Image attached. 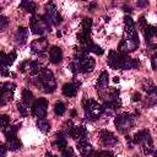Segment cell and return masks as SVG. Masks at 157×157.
I'll return each mask as SVG.
<instances>
[{"mask_svg":"<svg viewBox=\"0 0 157 157\" xmlns=\"http://www.w3.org/2000/svg\"><path fill=\"white\" fill-rule=\"evenodd\" d=\"M132 101H134V102L141 101V94H140V93H134V94H132Z\"/></svg>","mask_w":157,"mask_h":157,"instance_id":"60d3db41","label":"cell"},{"mask_svg":"<svg viewBox=\"0 0 157 157\" xmlns=\"http://www.w3.org/2000/svg\"><path fill=\"white\" fill-rule=\"evenodd\" d=\"M36 85L40 86L42 90L45 92V93H53L55 90H56V82H55V78H54V75L53 72L44 67L42 69L40 74L38 75V77H36Z\"/></svg>","mask_w":157,"mask_h":157,"instance_id":"7a4b0ae2","label":"cell"},{"mask_svg":"<svg viewBox=\"0 0 157 157\" xmlns=\"http://www.w3.org/2000/svg\"><path fill=\"white\" fill-rule=\"evenodd\" d=\"M15 87H16V85L13 82H4V83H1V94H0V104L1 105H5L6 103L12 101Z\"/></svg>","mask_w":157,"mask_h":157,"instance_id":"30bf717a","label":"cell"},{"mask_svg":"<svg viewBox=\"0 0 157 157\" xmlns=\"http://www.w3.org/2000/svg\"><path fill=\"white\" fill-rule=\"evenodd\" d=\"M146 25H147V23H146V21H145V17H144V16H141V17H140V20H139V26H140V27H141V29H142Z\"/></svg>","mask_w":157,"mask_h":157,"instance_id":"ab89813d","label":"cell"},{"mask_svg":"<svg viewBox=\"0 0 157 157\" xmlns=\"http://www.w3.org/2000/svg\"><path fill=\"white\" fill-rule=\"evenodd\" d=\"M153 49H155V52H156V54H157V44H153V45H151Z\"/></svg>","mask_w":157,"mask_h":157,"instance_id":"bcb514c9","label":"cell"},{"mask_svg":"<svg viewBox=\"0 0 157 157\" xmlns=\"http://www.w3.org/2000/svg\"><path fill=\"white\" fill-rule=\"evenodd\" d=\"M70 136L76 140V141H81V140H86L87 139V130L85 126L82 125H75L70 132Z\"/></svg>","mask_w":157,"mask_h":157,"instance_id":"2e32d148","label":"cell"},{"mask_svg":"<svg viewBox=\"0 0 157 157\" xmlns=\"http://www.w3.org/2000/svg\"><path fill=\"white\" fill-rule=\"evenodd\" d=\"M65 112H66V107H65V104H64L63 102H56V103L54 104V113H55L56 115L61 117V115L65 114Z\"/></svg>","mask_w":157,"mask_h":157,"instance_id":"1f68e13d","label":"cell"},{"mask_svg":"<svg viewBox=\"0 0 157 157\" xmlns=\"http://www.w3.org/2000/svg\"><path fill=\"white\" fill-rule=\"evenodd\" d=\"M136 32V26L134 20L130 16H125L124 17V34H130Z\"/></svg>","mask_w":157,"mask_h":157,"instance_id":"7402d4cb","label":"cell"},{"mask_svg":"<svg viewBox=\"0 0 157 157\" xmlns=\"http://www.w3.org/2000/svg\"><path fill=\"white\" fill-rule=\"evenodd\" d=\"M81 33L83 34H87V36H91V28H92V20L90 17H85L82 20V23H81Z\"/></svg>","mask_w":157,"mask_h":157,"instance_id":"83f0119b","label":"cell"},{"mask_svg":"<svg viewBox=\"0 0 157 157\" xmlns=\"http://www.w3.org/2000/svg\"><path fill=\"white\" fill-rule=\"evenodd\" d=\"M75 59V58H74ZM78 64V69H80V72H90L94 69V59L92 56H90L88 54L82 56V58H78V59H75Z\"/></svg>","mask_w":157,"mask_h":157,"instance_id":"8fae6325","label":"cell"},{"mask_svg":"<svg viewBox=\"0 0 157 157\" xmlns=\"http://www.w3.org/2000/svg\"><path fill=\"white\" fill-rule=\"evenodd\" d=\"M36 124H37V128H38L42 132H44V134H47V132L50 130V123H49L47 119H44V118H43V119H38Z\"/></svg>","mask_w":157,"mask_h":157,"instance_id":"4dcf8cb0","label":"cell"},{"mask_svg":"<svg viewBox=\"0 0 157 157\" xmlns=\"http://www.w3.org/2000/svg\"><path fill=\"white\" fill-rule=\"evenodd\" d=\"M0 150H1V157H5V155H6V146L5 145H1L0 146Z\"/></svg>","mask_w":157,"mask_h":157,"instance_id":"b9f144b4","label":"cell"},{"mask_svg":"<svg viewBox=\"0 0 157 157\" xmlns=\"http://www.w3.org/2000/svg\"><path fill=\"white\" fill-rule=\"evenodd\" d=\"M83 104V110H85V118L87 120H97L102 114H104V108L101 103L96 102L94 99L87 98L82 102Z\"/></svg>","mask_w":157,"mask_h":157,"instance_id":"277c9868","label":"cell"},{"mask_svg":"<svg viewBox=\"0 0 157 157\" xmlns=\"http://www.w3.org/2000/svg\"><path fill=\"white\" fill-rule=\"evenodd\" d=\"M6 144H7V148H9L10 151H17V150H20L21 146H22V144H21V141L17 139V136L6 139Z\"/></svg>","mask_w":157,"mask_h":157,"instance_id":"484cf974","label":"cell"},{"mask_svg":"<svg viewBox=\"0 0 157 157\" xmlns=\"http://www.w3.org/2000/svg\"><path fill=\"white\" fill-rule=\"evenodd\" d=\"M49 60L53 64H59L63 60V50H61V48H59L56 45H53L49 49Z\"/></svg>","mask_w":157,"mask_h":157,"instance_id":"ac0fdd59","label":"cell"},{"mask_svg":"<svg viewBox=\"0 0 157 157\" xmlns=\"http://www.w3.org/2000/svg\"><path fill=\"white\" fill-rule=\"evenodd\" d=\"M28 38V29L26 27H18L15 33V43L17 45H23Z\"/></svg>","mask_w":157,"mask_h":157,"instance_id":"e0dca14e","label":"cell"},{"mask_svg":"<svg viewBox=\"0 0 157 157\" xmlns=\"http://www.w3.org/2000/svg\"><path fill=\"white\" fill-rule=\"evenodd\" d=\"M124 11H125V12H131V9H130L129 6H128V7H126V6H124Z\"/></svg>","mask_w":157,"mask_h":157,"instance_id":"f6af8a7d","label":"cell"},{"mask_svg":"<svg viewBox=\"0 0 157 157\" xmlns=\"http://www.w3.org/2000/svg\"><path fill=\"white\" fill-rule=\"evenodd\" d=\"M54 145H55L60 151H63V150L67 146V141H66V139H65V135H64L61 131H58V132L55 134V141H54Z\"/></svg>","mask_w":157,"mask_h":157,"instance_id":"603a6c76","label":"cell"},{"mask_svg":"<svg viewBox=\"0 0 157 157\" xmlns=\"http://www.w3.org/2000/svg\"><path fill=\"white\" fill-rule=\"evenodd\" d=\"M47 157H59V156H53L52 153H49V152H48V153H47Z\"/></svg>","mask_w":157,"mask_h":157,"instance_id":"7dc6e473","label":"cell"},{"mask_svg":"<svg viewBox=\"0 0 157 157\" xmlns=\"http://www.w3.org/2000/svg\"><path fill=\"white\" fill-rule=\"evenodd\" d=\"M17 110L21 113L22 117H26L28 114V105H26L23 102H18L17 103Z\"/></svg>","mask_w":157,"mask_h":157,"instance_id":"836d02e7","label":"cell"},{"mask_svg":"<svg viewBox=\"0 0 157 157\" xmlns=\"http://www.w3.org/2000/svg\"><path fill=\"white\" fill-rule=\"evenodd\" d=\"M139 44H140V39H139L137 32H134L130 34H124V38L120 40V43L118 45V52H120L123 54H128V53L137 49Z\"/></svg>","mask_w":157,"mask_h":157,"instance_id":"8992f818","label":"cell"},{"mask_svg":"<svg viewBox=\"0 0 157 157\" xmlns=\"http://www.w3.org/2000/svg\"><path fill=\"white\" fill-rule=\"evenodd\" d=\"M48 112V101L45 98H37L32 104V114L36 118L43 119Z\"/></svg>","mask_w":157,"mask_h":157,"instance_id":"9c48e42d","label":"cell"},{"mask_svg":"<svg viewBox=\"0 0 157 157\" xmlns=\"http://www.w3.org/2000/svg\"><path fill=\"white\" fill-rule=\"evenodd\" d=\"M16 59V52H10L9 54H5L4 52L0 53V63H1V71H5L7 66L12 65V63Z\"/></svg>","mask_w":157,"mask_h":157,"instance_id":"9a60e30c","label":"cell"},{"mask_svg":"<svg viewBox=\"0 0 157 157\" xmlns=\"http://www.w3.org/2000/svg\"><path fill=\"white\" fill-rule=\"evenodd\" d=\"M76 147H77V151L78 153L82 156V157H91L92 155H94V151H93V147L92 145L86 140H81V141H76Z\"/></svg>","mask_w":157,"mask_h":157,"instance_id":"4fadbf2b","label":"cell"},{"mask_svg":"<svg viewBox=\"0 0 157 157\" xmlns=\"http://www.w3.org/2000/svg\"><path fill=\"white\" fill-rule=\"evenodd\" d=\"M78 86H80V83H72V82H66L64 86H63V94L65 96V97H69V98H71V97H75L76 96V93H77V88H78Z\"/></svg>","mask_w":157,"mask_h":157,"instance_id":"d6986e66","label":"cell"},{"mask_svg":"<svg viewBox=\"0 0 157 157\" xmlns=\"http://www.w3.org/2000/svg\"><path fill=\"white\" fill-rule=\"evenodd\" d=\"M142 32H144L146 43H148V44H151V39H152V38L157 37V27H156V26L146 25V26L142 28Z\"/></svg>","mask_w":157,"mask_h":157,"instance_id":"ffe728a7","label":"cell"},{"mask_svg":"<svg viewBox=\"0 0 157 157\" xmlns=\"http://www.w3.org/2000/svg\"><path fill=\"white\" fill-rule=\"evenodd\" d=\"M9 25V20L5 16H0V31H4Z\"/></svg>","mask_w":157,"mask_h":157,"instance_id":"74e56055","label":"cell"},{"mask_svg":"<svg viewBox=\"0 0 157 157\" xmlns=\"http://www.w3.org/2000/svg\"><path fill=\"white\" fill-rule=\"evenodd\" d=\"M108 81H109V75H108V71H102L99 77H98V81H97V85H96V88H97V92L99 91H103L108 87Z\"/></svg>","mask_w":157,"mask_h":157,"instance_id":"44dd1931","label":"cell"},{"mask_svg":"<svg viewBox=\"0 0 157 157\" xmlns=\"http://www.w3.org/2000/svg\"><path fill=\"white\" fill-rule=\"evenodd\" d=\"M40 71H42V69H40V64H39L38 60H32V61H29V64H28V70H27V72H28L29 75L37 76V75L40 74Z\"/></svg>","mask_w":157,"mask_h":157,"instance_id":"cb8c5ba5","label":"cell"},{"mask_svg":"<svg viewBox=\"0 0 157 157\" xmlns=\"http://www.w3.org/2000/svg\"><path fill=\"white\" fill-rule=\"evenodd\" d=\"M147 5H148L147 1H139L137 2V6H147Z\"/></svg>","mask_w":157,"mask_h":157,"instance_id":"7bdbcfd3","label":"cell"},{"mask_svg":"<svg viewBox=\"0 0 157 157\" xmlns=\"http://www.w3.org/2000/svg\"><path fill=\"white\" fill-rule=\"evenodd\" d=\"M74 126H75V125H74V123H72L71 120H66L65 124H64V126H63L61 132H63L65 136H70V132H71V130H72Z\"/></svg>","mask_w":157,"mask_h":157,"instance_id":"d6a6232c","label":"cell"},{"mask_svg":"<svg viewBox=\"0 0 157 157\" xmlns=\"http://www.w3.org/2000/svg\"><path fill=\"white\" fill-rule=\"evenodd\" d=\"M151 63H152V67H153V70H157V54H156V53L152 55Z\"/></svg>","mask_w":157,"mask_h":157,"instance_id":"f35d334b","label":"cell"},{"mask_svg":"<svg viewBox=\"0 0 157 157\" xmlns=\"http://www.w3.org/2000/svg\"><path fill=\"white\" fill-rule=\"evenodd\" d=\"M87 53H94V54H97V55H102L103 54V49L99 47V45H97V44H94L93 42H91V43H88L87 45H85V47H82Z\"/></svg>","mask_w":157,"mask_h":157,"instance_id":"f1b7e54d","label":"cell"},{"mask_svg":"<svg viewBox=\"0 0 157 157\" xmlns=\"http://www.w3.org/2000/svg\"><path fill=\"white\" fill-rule=\"evenodd\" d=\"M48 47H49V43H48V39L45 37H40L38 39H34L31 44L32 53H34L37 55H43L47 52Z\"/></svg>","mask_w":157,"mask_h":157,"instance_id":"7c38bea8","label":"cell"},{"mask_svg":"<svg viewBox=\"0 0 157 157\" xmlns=\"http://www.w3.org/2000/svg\"><path fill=\"white\" fill-rule=\"evenodd\" d=\"M20 126H21V124H10L6 129H4L2 130V132L5 134V136H6V139H10V137H15L16 136V134H17V131H18V129H20Z\"/></svg>","mask_w":157,"mask_h":157,"instance_id":"d4e9b609","label":"cell"},{"mask_svg":"<svg viewBox=\"0 0 157 157\" xmlns=\"http://www.w3.org/2000/svg\"><path fill=\"white\" fill-rule=\"evenodd\" d=\"M93 157H114V153H113V152H110V151L103 150V151H98V152H94Z\"/></svg>","mask_w":157,"mask_h":157,"instance_id":"e575fe53","label":"cell"},{"mask_svg":"<svg viewBox=\"0 0 157 157\" xmlns=\"http://www.w3.org/2000/svg\"><path fill=\"white\" fill-rule=\"evenodd\" d=\"M131 140H132L134 145H141L142 152L145 155H150V153L153 152V141H152L151 134L147 129L137 131Z\"/></svg>","mask_w":157,"mask_h":157,"instance_id":"3957f363","label":"cell"},{"mask_svg":"<svg viewBox=\"0 0 157 157\" xmlns=\"http://www.w3.org/2000/svg\"><path fill=\"white\" fill-rule=\"evenodd\" d=\"M107 63L114 70H117V69L131 70V69H137L140 66V61L137 59L130 58L128 54H123V53L117 52V50L109 52Z\"/></svg>","mask_w":157,"mask_h":157,"instance_id":"6da1fadb","label":"cell"},{"mask_svg":"<svg viewBox=\"0 0 157 157\" xmlns=\"http://www.w3.org/2000/svg\"><path fill=\"white\" fill-rule=\"evenodd\" d=\"M153 157H157V150L153 152Z\"/></svg>","mask_w":157,"mask_h":157,"instance_id":"c3c4849f","label":"cell"},{"mask_svg":"<svg viewBox=\"0 0 157 157\" xmlns=\"http://www.w3.org/2000/svg\"><path fill=\"white\" fill-rule=\"evenodd\" d=\"M47 21L52 26H59L61 23V15L59 13L56 6L53 2H48L45 5V13H44Z\"/></svg>","mask_w":157,"mask_h":157,"instance_id":"ba28073f","label":"cell"},{"mask_svg":"<svg viewBox=\"0 0 157 157\" xmlns=\"http://www.w3.org/2000/svg\"><path fill=\"white\" fill-rule=\"evenodd\" d=\"M20 7L27 12H31V13H36V10H37V6L33 1H22L20 4Z\"/></svg>","mask_w":157,"mask_h":157,"instance_id":"f546056e","label":"cell"},{"mask_svg":"<svg viewBox=\"0 0 157 157\" xmlns=\"http://www.w3.org/2000/svg\"><path fill=\"white\" fill-rule=\"evenodd\" d=\"M22 102L26 104V105H31V104H33V93H32V91H29V88H23L22 90Z\"/></svg>","mask_w":157,"mask_h":157,"instance_id":"4316f807","label":"cell"},{"mask_svg":"<svg viewBox=\"0 0 157 157\" xmlns=\"http://www.w3.org/2000/svg\"><path fill=\"white\" fill-rule=\"evenodd\" d=\"M99 140L104 146H113L118 144V137L109 130H101L99 131Z\"/></svg>","mask_w":157,"mask_h":157,"instance_id":"5bb4252c","label":"cell"},{"mask_svg":"<svg viewBox=\"0 0 157 157\" xmlns=\"http://www.w3.org/2000/svg\"><path fill=\"white\" fill-rule=\"evenodd\" d=\"M29 28L32 33L43 36L52 31V25L47 21L44 15H33L29 20Z\"/></svg>","mask_w":157,"mask_h":157,"instance_id":"5b68a950","label":"cell"},{"mask_svg":"<svg viewBox=\"0 0 157 157\" xmlns=\"http://www.w3.org/2000/svg\"><path fill=\"white\" fill-rule=\"evenodd\" d=\"M0 119H1V128L4 130V129H6L10 125V118L6 114H1L0 115Z\"/></svg>","mask_w":157,"mask_h":157,"instance_id":"d590c367","label":"cell"},{"mask_svg":"<svg viewBox=\"0 0 157 157\" xmlns=\"http://www.w3.org/2000/svg\"><path fill=\"white\" fill-rule=\"evenodd\" d=\"M61 155L63 157H75V153H74V150L69 146H66L63 151H61Z\"/></svg>","mask_w":157,"mask_h":157,"instance_id":"8d00e7d4","label":"cell"},{"mask_svg":"<svg viewBox=\"0 0 157 157\" xmlns=\"http://www.w3.org/2000/svg\"><path fill=\"white\" fill-rule=\"evenodd\" d=\"M114 125L119 132H128L134 125V115L130 113H120L114 118Z\"/></svg>","mask_w":157,"mask_h":157,"instance_id":"52a82bcc","label":"cell"},{"mask_svg":"<svg viewBox=\"0 0 157 157\" xmlns=\"http://www.w3.org/2000/svg\"><path fill=\"white\" fill-rule=\"evenodd\" d=\"M96 7H97V4H96V2L90 4V9H91V11H93V9H96Z\"/></svg>","mask_w":157,"mask_h":157,"instance_id":"ee69618b","label":"cell"}]
</instances>
